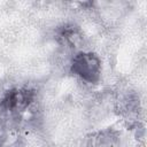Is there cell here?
Returning <instances> with one entry per match:
<instances>
[{"mask_svg": "<svg viewBox=\"0 0 147 147\" xmlns=\"http://www.w3.org/2000/svg\"><path fill=\"white\" fill-rule=\"evenodd\" d=\"M70 68L85 83H96L101 74V60L92 52L75 53L70 61Z\"/></svg>", "mask_w": 147, "mask_h": 147, "instance_id": "1", "label": "cell"}, {"mask_svg": "<svg viewBox=\"0 0 147 147\" xmlns=\"http://www.w3.org/2000/svg\"><path fill=\"white\" fill-rule=\"evenodd\" d=\"M8 138V129L5 123L0 121V147H5Z\"/></svg>", "mask_w": 147, "mask_h": 147, "instance_id": "2", "label": "cell"}]
</instances>
